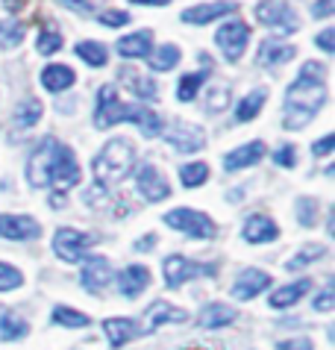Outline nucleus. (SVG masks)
Here are the masks:
<instances>
[{"mask_svg": "<svg viewBox=\"0 0 335 350\" xmlns=\"http://www.w3.org/2000/svg\"><path fill=\"white\" fill-rule=\"evenodd\" d=\"M327 103V68L323 62H306L300 77L285 92V118L289 130H303Z\"/></svg>", "mask_w": 335, "mask_h": 350, "instance_id": "obj_1", "label": "nucleus"}, {"mask_svg": "<svg viewBox=\"0 0 335 350\" xmlns=\"http://www.w3.org/2000/svg\"><path fill=\"white\" fill-rule=\"evenodd\" d=\"M133 165H135V148L126 139H112L97 153V159L92 162V171L97 183L115 186V183H121L133 171Z\"/></svg>", "mask_w": 335, "mask_h": 350, "instance_id": "obj_2", "label": "nucleus"}, {"mask_svg": "<svg viewBox=\"0 0 335 350\" xmlns=\"http://www.w3.org/2000/svg\"><path fill=\"white\" fill-rule=\"evenodd\" d=\"M59 150H62V144H59L53 135H47V139L38 144L36 153L27 162V180H29V186H36V189L51 186V174H53V165H56Z\"/></svg>", "mask_w": 335, "mask_h": 350, "instance_id": "obj_3", "label": "nucleus"}, {"mask_svg": "<svg viewBox=\"0 0 335 350\" xmlns=\"http://www.w3.org/2000/svg\"><path fill=\"white\" fill-rule=\"evenodd\" d=\"M171 230H180L183 236H191V239H215V221L203 212H194V209H171L168 215L162 218Z\"/></svg>", "mask_w": 335, "mask_h": 350, "instance_id": "obj_4", "label": "nucleus"}, {"mask_svg": "<svg viewBox=\"0 0 335 350\" xmlns=\"http://www.w3.org/2000/svg\"><path fill=\"white\" fill-rule=\"evenodd\" d=\"M94 241H97V236H92V232L62 227L53 232V254L62 262H83Z\"/></svg>", "mask_w": 335, "mask_h": 350, "instance_id": "obj_5", "label": "nucleus"}, {"mask_svg": "<svg viewBox=\"0 0 335 350\" xmlns=\"http://www.w3.org/2000/svg\"><path fill=\"white\" fill-rule=\"evenodd\" d=\"M162 268H165V286L168 288H180L194 277H215L218 274V265H212V262L203 265V262H191L185 256H168Z\"/></svg>", "mask_w": 335, "mask_h": 350, "instance_id": "obj_6", "label": "nucleus"}, {"mask_svg": "<svg viewBox=\"0 0 335 350\" xmlns=\"http://www.w3.org/2000/svg\"><path fill=\"white\" fill-rule=\"evenodd\" d=\"M256 18H259V24H265L268 30H277V33H297L300 30V18L285 0H262V3L256 6Z\"/></svg>", "mask_w": 335, "mask_h": 350, "instance_id": "obj_7", "label": "nucleus"}, {"mask_svg": "<svg viewBox=\"0 0 335 350\" xmlns=\"http://www.w3.org/2000/svg\"><path fill=\"white\" fill-rule=\"evenodd\" d=\"M247 38H250V27L244 21H226L218 36H215V42H218V47L224 51V56L230 62H239L241 53L247 51Z\"/></svg>", "mask_w": 335, "mask_h": 350, "instance_id": "obj_8", "label": "nucleus"}, {"mask_svg": "<svg viewBox=\"0 0 335 350\" xmlns=\"http://www.w3.org/2000/svg\"><path fill=\"white\" fill-rule=\"evenodd\" d=\"M135 189H139V194L147 203H159L171 194V186L165 183V177L159 174V168H156L153 162H144L142 168L135 171Z\"/></svg>", "mask_w": 335, "mask_h": 350, "instance_id": "obj_9", "label": "nucleus"}, {"mask_svg": "<svg viewBox=\"0 0 335 350\" xmlns=\"http://www.w3.org/2000/svg\"><path fill=\"white\" fill-rule=\"evenodd\" d=\"M115 124H121V97L112 85H100L97 89V109H94V127L109 130Z\"/></svg>", "mask_w": 335, "mask_h": 350, "instance_id": "obj_10", "label": "nucleus"}, {"mask_svg": "<svg viewBox=\"0 0 335 350\" xmlns=\"http://www.w3.org/2000/svg\"><path fill=\"white\" fill-rule=\"evenodd\" d=\"M109 280H112L109 259H103V256H85L83 259L80 283H83L85 291H92V295H100V291L109 286Z\"/></svg>", "mask_w": 335, "mask_h": 350, "instance_id": "obj_11", "label": "nucleus"}, {"mask_svg": "<svg viewBox=\"0 0 335 350\" xmlns=\"http://www.w3.org/2000/svg\"><path fill=\"white\" fill-rule=\"evenodd\" d=\"M168 144L176 148L180 153H194V150H203L206 144V135L200 127H194V124H185V121H176L168 127Z\"/></svg>", "mask_w": 335, "mask_h": 350, "instance_id": "obj_12", "label": "nucleus"}, {"mask_svg": "<svg viewBox=\"0 0 335 350\" xmlns=\"http://www.w3.org/2000/svg\"><path fill=\"white\" fill-rule=\"evenodd\" d=\"M183 324V321H189V312L180 306H171V304H165V300H153L150 309H147V315H144V329L142 333H156L162 324Z\"/></svg>", "mask_w": 335, "mask_h": 350, "instance_id": "obj_13", "label": "nucleus"}, {"mask_svg": "<svg viewBox=\"0 0 335 350\" xmlns=\"http://www.w3.org/2000/svg\"><path fill=\"white\" fill-rule=\"evenodd\" d=\"M268 286H271V274H268V271L244 268L239 274V280H235V286H232V297L235 300H253L256 295H262Z\"/></svg>", "mask_w": 335, "mask_h": 350, "instance_id": "obj_14", "label": "nucleus"}, {"mask_svg": "<svg viewBox=\"0 0 335 350\" xmlns=\"http://www.w3.org/2000/svg\"><path fill=\"white\" fill-rule=\"evenodd\" d=\"M77 183H80V165H77L74 150L62 144V150H59V157H56V165H53V174H51V186L71 189Z\"/></svg>", "mask_w": 335, "mask_h": 350, "instance_id": "obj_15", "label": "nucleus"}, {"mask_svg": "<svg viewBox=\"0 0 335 350\" xmlns=\"http://www.w3.org/2000/svg\"><path fill=\"white\" fill-rule=\"evenodd\" d=\"M38 227L36 218L29 215H0V236L12 239V241H27V239H38Z\"/></svg>", "mask_w": 335, "mask_h": 350, "instance_id": "obj_16", "label": "nucleus"}, {"mask_svg": "<svg viewBox=\"0 0 335 350\" xmlns=\"http://www.w3.org/2000/svg\"><path fill=\"white\" fill-rule=\"evenodd\" d=\"M239 3L235 0H215V3H200V6H189L183 12V21L185 24H209L215 18H224V15H232Z\"/></svg>", "mask_w": 335, "mask_h": 350, "instance_id": "obj_17", "label": "nucleus"}, {"mask_svg": "<svg viewBox=\"0 0 335 350\" xmlns=\"http://www.w3.org/2000/svg\"><path fill=\"white\" fill-rule=\"evenodd\" d=\"M121 121H133L147 139H150V135H159V130H162L159 115L150 112L147 106H139V103H121Z\"/></svg>", "mask_w": 335, "mask_h": 350, "instance_id": "obj_18", "label": "nucleus"}, {"mask_svg": "<svg viewBox=\"0 0 335 350\" xmlns=\"http://www.w3.org/2000/svg\"><path fill=\"white\" fill-rule=\"evenodd\" d=\"M244 239L250 245H268V241H277L280 239V227L273 224L268 215H250L244 221Z\"/></svg>", "mask_w": 335, "mask_h": 350, "instance_id": "obj_19", "label": "nucleus"}, {"mask_svg": "<svg viewBox=\"0 0 335 350\" xmlns=\"http://www.w3.org/2000/svg\"><path fill=\"white\" fill-rule=\"evenodd\" d=\"M153 51V33L150 30H139V33H130L118 42V53L124 59H147Z\"/></svg>", "mask_w": 335, "mask_h": 350, "instance_id": "obj_20", "label": "nucleus"}, {"mask_svg": "<svg viewBox=\"0 0 335 350\" xmlns=\"http://www.w3.org/2000/svg\"><path fill=\"white\" fill-rule=\"evenodd\" d=\"M259 159H265V142H250L244 148H235L224 157V168L226 171H241V168H250Z\"/></svg>", "mask_w": 335, "mask_h": 350, "instance_id": "obj_21", "label": "nucleus"}, {"mask_svg": "<svg viewBox=\"0 0 335 350\" xmlns=\"http://www.w3.org/2000/svg\"><path fill=\"white\" fill-rule=\"evenodd\" d=\"M103 329H106V338H109V347L112 350L124 347L126 342H133V338L142 333V329L135 327L133 318H106L103 321Z\"/></svg>", "mask_w": 335, "mask_h": 350, "instance_id": "obj_22", "label": "nucleus"}, {"mask_svg": "<svg viewBox=\"0 0 335 350\" xmlns=\"http://www.w3.org/2000/svg\"><path fill=\"white\" fill-rule=\"evenodd\" d=\"M150 286V268H144V265H130V268H124V274L118 277V288H121V295L124 297H139L142 291Z\"/></svg>", "mask_w": 335, "mask_h": 350, "instance_id": "obj_23", "label": "nucleus"}, {"mask_svg": "<svg viewBox=\"0 0 335 350\" xmlns=\"http://www.w3.org/2000/svg\"><path fill=\"white\" fill-rule=\"evenodd\" d=\"M294 53H297V47L289 44V42H280V38H265L259 44V56H256V62L259 65H282L294 59Z\"/></svg>", "mask_w": 335, "mask_h": 350, "instance_id": "obj_24", "label": "nucleus"}, {"mask_svg": "<svg viewBox=\"0 0 335 350\" xmlns=\"http://www.w3.org/2000/svg\"><path fill=\"white\" fill-rule=\"evenodd\" d=\"M74 83H77V74L68 65H47L44 71H42V85L51 94H59V92L71 89Z\"/></svg>", "mask_w": 335, "mask_h": 350, "instance_id": "obj_25", "label": "nucleus"}, {"mask_svg": "<svg viewBox=\"0 0 335 350\" xmlns=\"http://www.w3.org/2000/svg\"><path fill=\"white\" fill-rule=\"evenodd\" d=\"M306 291H312V280L303 277V280H297V283H289V286H282V288L273 291V295H271V306L273 309H289V306L297 304Z\"/></svg>", "mask_w": 335, "mask_h": 350, "instance_id": "obj_26", "label": "nucleus"}, {"mask_svg": "<svg viewBox=\"0 0 335 350\" xmlns=\"http://www.w3.org/2000/svg\"><path fill=\"white\" fill-rule=\"evenodd\" d=\"M235 315H239V312H235L232 306H226V304H209V306H203L200 315H197V324H200L203 329H215V327L232 324Z\"/></svg>", "mask_w": 335, "mask_h": 350, "instance_id": "obj_27", "label": "nucleus"}, {"mask_svg": "<svg viewBox=\"0 0 335 350\" xmlns=\"http://www.w3.org/2000/svg\"><path fill=\"white\" fill-rule=\"evenodd\" d=\"M265 100H268V89H253L250 94H244L239 100V109H235V121H239V124L253 121L256 115L262 112Z\"/></svg>", "mask_w": 335, "mask_h": 350, "instance_id": "obj_28", "label": "nucleus"}, {"mask_svg": "<svg viewBox=\"0 0 335 350\" xmlns=\"http://www.w3.org/2000/svg\"><path fill=\"white\" fill-rule=\"evenodd\" d=\"M27 333H29V324L21 315L9 312V309L0 312V342H18V338H24Z\"/></svg>", "mask_w": 335, "mask_h": 350, "instance_id": "obj_29", "label": "nucleus"}, {"mask_svg": "<svg viewBox=\"0 0 335 350\" xmlns=\"http://www.w3.org/2000/svg\"><path fill=\"white\" fill-rule=\"evenodd\" d=\"M15 124L18 127H24V130H29V127H36L38 121H42V103L36 100V97H27V100H21L15 106Z\"/></svg>", "mask_w": 335, "mask_h": 350, "instance_id": "obj_30", "label": "nucleus"}, {"mask_svg": "<svg viewBox=\"0 0 335 350\" xmlns=\"http://www.w3.org/2000/svg\"><path fill=\"white\" fill-rule=\"evenodd\" d=\"M74 53L80 56L85 65H92V68H103L106 59H109V53H106V47L100 42H77Z\"/></svg>", "mask_w": 335, "mask_h": 350, "instance_id": "obj_31", "label": "nucleus"}, {"mask_svg": "<svg viewBox=\"0 0 335 350\" xmlns=\"http://www.w3.org/2000/svg\"><path fill=\"white\" fill-rule=\"evenodd\" d=\"M180 180L185 189H200L206 180H209V165L206 162H189L180 168Z\"/></svg>", "mask_w": 335, "mask_h": 350, "instance_id": "obj_32", "label": "nucleus"}, {"mask_svg": "<svg viewBox=\"0 0 335 350\" xmlns=\"http://www.w3.org/2000/svg\"><path fill=\"white\" fill-rule=\"evenodd\" d=\"M51 321H53V324H59V327H68V329H83V327H88V315L77 312V309H68V306H53Z\"/></svg>", "mask_w": 335, "mask_h": 350, "instance_id": "obj_33", "label": "nucleus"}, {"mask_svg": "<svg viewBox=\"0 0 335 350\" xmlns=\"http://www.w3.org/2000/svg\"><path fill=\"white\" fill-rule=\"evenodd\" d=\"M206 77H209V68H203V71H197V74H185L180 80V89H176V97H180L183 103L194 100L197 92H200V85L206 83Z\"/></svg>", "mask_w": 335, "mask_h": 350, "instance_id": "obj_34", "label": "nucleus"}, {"mask_svg": "<svg viewBox=\"0 0 335 350\" xmlns=\"http://www.w3.org/2000/svg\"><path fill=\"white\" fill-rule=\"evenodd\" d=\"M180 47L176 44H162L159 51L153 53V59H150V68L153 71H171V68L180 65Z\"/></svg>", "mask_w": 335, "mask_h": 350, "instance_id": "obj_35", "label": "nucleus"}, {"mask_svg": "<svg viewBox=\"0 0 335 350\" xmlns=\"http://www.w3.org/2000/svg\"><path fill=\"white\" fill-rule=\"evenodd\" d=\"M24 33L27 27L21 21H15V18H6V21H0V44L3 47H15L24 42Z\"/></svg>", "mask_w": 335, "mask_h": 350, "instance_id": "obj_36", "label": "nucleus"}, {"mask_svg": "<svg viewBox=\"0 0 335 350\" xmlns=\"http://www.w3.org/2000/svg\"><path fill=\"white\" fill-rule=\"evenodd\" d=\"M126 83L133 85V94L144 97V100H156L159 92H156V83L147 80V77H139V74H126Z\"/></svg>", "mask_w": 335, "mask_h": 350, "instance_id": "obj_37", "label": "nucleus"}, {"mask_svg": "<svg viewBox=\"0 0 335 350\" xmlns=\"http://www.w3.org/2000/svg\"><path fill=\"white\" fill-rule=\"evenodd\" d=\"M294 212H297V221L303 224V227H314V221H318V200L297 198V206H294Z\"/></svg>", "mask_w": 335, "mask_h": 350, "instance_id": "obj_38", "label": "nucleus"}, {"mask_svg": "<svg viewBox=\"0 0 335 350\" xmlns=\"http://www.w3.org/2000/svg\"><path fill=\"white\" fill-rule=\"evenodd\" d=\"M323 254H327V247L323 245H309V247H303L297 256H291L289 262H285V268H303V265H309V262H314V259H321Z\"/></svg>", "mask_w": 335, "mask_h": 350, "instance_id": "obj_39", "label": "nucleus"}, {"mask_svg": "<svg viewBox=\"0 0 335 350\" xmlns=\"http://www.w3.org/2000/svg\"><path fill=\"white\" fill-rule=\"evenodd\" d=\"M226 103H230V89H226V85H215V89H209V94H206V112L209 115L224 112Z\"/></svg>", "mask_w": 335, "mask_h": 350, "instance_id": "obj_40", "label": "nucleus"}, {"mask_svg": "<svg viewBox=\"0 0 335 350\" xmlns=\"http://www.w3.org/2000/svg\"><path fill=\"white\" fill-rule=\"evenodd\" d=\"M24 286V274L18 271L15 265H6L0 262V291H12V288H21Z\"/></svg>", "mask_w": 335, "mask_h": 350, "instance_id": "obj_41", "label": "nucleus"}, {"mask_svg": "<svg viewBox=\"0 0 335 350\" xmlns=\"http://www.w3.org/2000/svg\"><path fill=\"white\" fill-rule=\"evenodd\" d=\"M38 53L42 56H51V53H56L59 47H62V36H59L56 30H42L38 33Z\"/></svg>", "mask_w": 335, "mask_h": 350, "instance_id": "obj_42", "label": "nucleus"}, {"mask_svg": "<svg viewBox=\"0 0 335 350\" xmlns=\"http://www.w3.org/2000/svg\"><path fill=\"white\" fill-rule=\"evenodd\" d=\"M65 9H71V12H80V15H92L97 12V6L103 3V0H59Z\"/></svg>", "mask_w": 335, "mask_h": 350, "instance_id": "obj_43", "label": "nucleus"}, {"mask_svg": "<svg viewBox=\"0 0 335 350\" xmlns=\"http://www.w3.org/2000/svg\"><path fill=\"white\" fill-rule=\"evenodd\" d=\"M273 162H277L280 168H294V165H297V148H294V144H282V148L273 153Z\"/></svg>", "mask_w": 335, "mask_h": 350, "instance_id": "obj_44", "label": "nucleus"}, {"mask_svg": "<svg viewBox=\"0 0 335 350\" xmlns=\"http://www.w3.org/2000/svg\"><path fill=\"white\" fill-rule=\"evenodd\" d=\"M97 21L106 27H124V24H130V15L118 12V9H106V12H97Z\"/></svg>", "mask_w": 335, "mask_h": 350, "instance_id": "obj_45", "label": "nucleus"}, {"mask_svg": "<svg viewBox=\"0 0 335 350\" xmlns=\"http://www.w3.org/2000/svg\"><path fill=\"white\" fill-rule=\"evenodd\" d=\"M332 297H335V295H332V286H327L318 297L312 300V306L318 309V312H332V309H335V300H332Z\"/></svg>", "mask_w": 335, "mask_h": 350, "instance_id": "obj_46", "label": "nucleus"}, {"mask_svg": "<svg viewBox=\"0 0 335 350\" xmlns=\"http://www.w3.org/2000/svg\"><path fill=\"white\" fill-rule=\"evenodd\" d=\"M335 9V0H314L312 3V18H330Z\"/></svg>", "mask_w": 335, "mask_h": 350, "instance_id": "obj_47", "label": "nucleus"}, {"mask_svg": "<svg viewBox=\"0 0 335 350\" xmlns=\"http://www.w3.org/2000/svg\"><path fill=\"white\" fill-rule=\"evenodd\" d=\"M332 148H335V135L330 133V135H323L321 142H314V144H312V153H314V157H327Z\"/></svg>", "mask_w": 335, "mask_h": 350, "instance_id": "obj_48", "label": "nucleus"}, {"mask_svg": "<svg viewBox=\"0 0 335 350\" xmlns=\"http://www.w3.org/2000/svg\"><path fill=\"white\" fill-rule=\"evenodd\" d=\"M332 38H335V30H332V27H327V30L318 36V47H321L323 53H335V42H332Z\"/></svg>", "mask_w": 335, "mask_h": 350, "instance_id": "obj_49", "label": "nucleus"}, {"mask_svg": "<svg viewBox=\"0 0 335 350\" xmlns=\"http://www.w3.org/2000/svg\"><path fill=\"white\" fill-rule=\"evenodd\" d=\"M277 350H312L309 338H291V342H280Z\"/></svg>", "mask_w": 335, "mask_h": 350, "instance_id": "obj_50", "label": "nucleus"}, {"mask_svg": "<svg viewBox=\"0 0 335 350\" xmlns=\"http://www.w3.org/2000/svg\"><path fill=\"white\" fill-rule=\"evenodd\" d=\"M130 3H135V6H168L171 0H130Z\"/></svg>", "mask_w": 335, "mask_h": 350, "instance_id": "obj_51", "label": "nucleus"}, {"mask_svg": "<svg viewBox=\"0 0 335 350\" xmlns=\"http://www.w3.org/2000/svg\"><path fill=\"white\" fill-rule=\"evenodd\" d=\"M153 245H156V236H147V239L135 241V250H147V247H153Z\"/></svg>", "mask_w": 335, "mask_h": 350, "instance_id": "obj_52", "label": "nucleus"}]
</instances>
